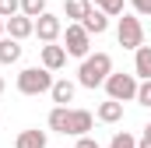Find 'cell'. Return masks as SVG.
<instances>
[{
    "label": "cell",
    "instance_id": "obj_1",
    "mask_svg": "<svg viewBox=\"0 0 151 148\" xmlns=\"http://www.w3.org/2000/svg\"><path fill=\"white\" fill-rule=\"evenodd\" d=\"M109 74H113V57H109V53H91V57H84L81 67H77V85L99 88V85H106Z\"/></svg>",
    "mask_w": 151,
    "mask_h": 148
},
{
    "label": "cell",
    "instance_id": "obj_2",
    "mask_svg": "<svg viewBox=\"0 0 151 148\" xmlns=\"http://www.w3.org/2000/svg\"><path fill=\"white\" fill-rule=\"evenodd\" d=\"M49 88H53V71H46V67H25L18 74V92L21 95H42Z\"/></svg>",
    "mask_w": 151,
    "mask_h": 148
},
{
    "label": "cell",
    "instance_id": "obj_3",
    "mask_svg": "<svg viewBox=\"0 0 151 148\" xmlns=\"http://www.w3.org/2000/svg\"><path fill=\"white\" fill-rule=\"evenodd\" d=\"M137 74H109L106 78V95L116 99V102H130V99H137Z\"/></svg>",
    "mask_w": 151,
    "mask_h": 148
},
{
    "label": "cell",
    "instance_id": "obj_4",
    "mask_svg": "<svg viewBox=\"0 0 151 148\" xmlns=\"http://www.w3.org/2000/svg\"><path fill=\"white\" fill-rule=\"evenodd\" d=\"M116 39H119V46L123 49H141L144 46V28H141V18H134V14H123L119 18V25H116Z\"/></svg>",
    "mask_w": 151,
    "mask_h": 148
},
{
    "label": "cell",
    "instance_id": "obj_5",
    "mask_svg": "<svg viewBox=\"0 0 151 148\" xmlns=\"http://www.w3.org/2000/svg\"><path fill=\"white\" fill-rule=\"evenodd\" d=\"M63 49H67V57H91V36L81 28V25H67L63 28Z\"/></svg>",
    "mask_w": 151,
    "mask_h": 148
},
{
    "label": "cell",
    "instance_id": "obj_6",
    "mask_svg": "<svg viewBox=\"0 0 151 148\" xmlns=\"http://www.w3.org/2000/svg\"><path fill=\"white\" fill-rule=\"evenodd\" d=\"M35 36L42 39L46 46H49V42H56V39L63 36V21H60L56 14H49V11H46L42 18H35Z\"/></svg>",
    "mask_w": 151,
    "mask_h": 148
},
{
    "label": "cell",
    "instance_id": "obj_7",
    "mask_svg": "<svg viewBox=\"0 0 151 148\" xmlns=\"http://www.w3.org/2000/svg\"><path fill=\"white\" fill-rule=\"evenodd\" d=\"M91 123H95V116H91L88 110H70V123H67V134H70V138H88Z\"/></svg>",
    "mask_w": 151,
    "mask_h": 148
},
{
    "label": "cell",
    "instance_id": "obj_8",
    "mask_svg": "<svg viewBox=\"0 0 151 148\" xmlns=\"http://www.w3.org/2000/svg\"><path fill=\"white\" fill-rule=\"evenodd\" d=\"M7 36L18 39V42H21V39H28V36H35V21H32V18H25V14H14V18L7 21Z\"/></svg>",
    "mask_w": 151,
    "mask_h": 148
},
{
    "label": "cell",
    "instance_id": "obj_9",
    "mask_svg": "<svg viewBox=\"0 0 151 148\" xmlns=\"http://www.w3.org/2000/svg\"><path fill=\"white\" fill-rule=\"evenodd\" d=\"M63 64H67V49H63V46H56V42L42 46V67H46V71H60Z\"/></svg>",
    "mask_w": 151,
    "mask_h": 148
},
{
    "label": "cell",
    "instance_id": "obj_10",
    "mask_svg": "<svg viewBox=\"0 0 151 148\" xmlns=\"http://www.w3.org/2000/svg\"><path fill=\"white\" fill-rule=\"evenodd\" d=\"M63 14L70 18V25H81L91 14V0H63Z\"/></svg>",
    "mask_w": 151,
    "mask_h": 148
},
{
    "label": "cell",
    "instance_id": "obj_11",
    "mask_svg": "<svg viewBox=\"0 0 151 148\" xmlns=\"http://www.w3.org/2000/svg\"><path fill=\"white\" fill-rule=\"evenodd\" d=\"M74 92H77V85L74 81H53V88H49V95H53V102L56 106H67V102H74Z\"/></svg>",
    "mask_w": 151,
    "mask_h": 148
},
{
    "label": "cell",
    "instance_id": "obj_12",
    "mask_svg": "<svg viewBox=\"0 0 151 148\" xmlns=\"http://www.w3.org/2000/svg\"><path fill=\"white\" fill-rule=\"evenodd\" d=\"M81 28H84L88 36H102V32L109 28V18H106V14H102L99 7H91V14H88V18L81 21Z\"/></svg>",
    "mask_w": 151,
    "mask_h": 148
},
{
    "label": "cell",
    "instance_id": "obj_13",
    "mask_svg": "<svg viewBox=\"0 0 151 148\" xmlns=\"http://www.w3.org/2000/svg\"><path fill=\"white\" fill-rule=\"evenodd\" d=\"M95 116H99L102 123H119V120H123V102H116V99H106V102L95 110Z\"/></svg>",
    "mask_w": 151,
    "mask_h": 148
},
{
    "label": "cell",
    "instance_id": "obj_14",
    "mask_svg": "<svg viewBox=\"0 0 151 148\" xmlns=\"http://www.w3.org/2000/svg\"><path fill=\"white\" fill-rule=\"evenodd\" d=\"M134 74L141 81H151V46H141L134 53Z\"/></svg>",
    "mask_w": 151,
    "mask_h": 148
},
{
    "label": "cell",
    "instance_id": "obj_15",
    "mask_svg": "<svg viewBox=\"0 0 151 148\" xmlns=\"http://www.w3.org/2000/svg\"><path fill=\"white\" fill-rule=\"evenodd\" d=\"M14 148H46V131H35V127L21 131L18 141H14Z\"/></svg>",
    "mask_w": 151,
    "mask_h": 148
},
{
    "label": "cell",
    "instance_id": "obj_16",
    "mask_svg": "<svg viewBox=\"0 0 151 148\" xmlns=\"http://www.w3.org/2000/svg\"><path fill=\"white\" fill-rule=\"evenodd\" d=\"M18 60H21V42L4 36L0 39V64H18Z\"/></svg>",
    "mask_w": 151,
    "mask_h": 148
},
{
    "label": "cell",
    "instance_id": "obj_17",
    "mask_svg": "<svg viewBox=\"0 0 151 148\" xmlns=\"http://www.w3.org/2000/svg\"><path fill=\"white\" fill-rule=\"evenodd\" d=\"M67 123H70V110H67V106H53V110H49V131L67 134Z\"/></svg>",
    "mask_w": 151,
    "mask_h": 148
},
{
    "label": "cell",
    "instance_id": "obj_18",
    "mask_svg": "<svg viewBox=\"0 0 151 148\" xmlns=\"http://www.w3.org/2000/svg\"><path fill=\"white\" fill-rule=\"evenodd\" d=\"M91 7H99L106 18H123V0H91Z\"/></svg>",
    "mask_w": 151,
    "mask_h": 148
},
{
    "label": "cell",
    "instance_id": "obj_19",
    "mask_svg": "<svg viewBox=\"0 0 151 148\" xmlns=\"http://www.w3.org/2000/svg\"><path fill=\"white\" fill-rule=\"evenodd\" d=\"M21 14L32 18V21L42 18V14H46V0H21Z\"/></svg>",
    "mask_w": 151,
    "mask_h": 148
},
{
    "label": "cell",
    "instance_id": "obj_20",
    "mask_svg": "<svg viewBox=\"0 0 151 148\" xmlns=\"http://www.w3.org/2000/svg\"><path fill=\"white\" fill-rule=\"evenodd\" d=\"M109 148H137V138H134V134H127V131H119V134H113Z\"/></svg>",
    "mask_w": 151,
    "mask_h": 148
},
{
    "label": "cell",
    "instance_id": "obj_21",
    "mask_svg": "<svg viewBox=\"0 0 151 148\" xmlns=\"http://www.w3.org/2000/svg\"><path fill=\"white\" fill-rule=\"evenodd\" d=\"M14 14H21V0H0V18L11 21Z\"/></svg>",
    "mask_w": 151,
    "mask_h": 148
},
{
    "label": "cell",
    "instance_id": "obj_22",
    "mask_svg": "<svg viewBox=\"0 0 151 148\" xmlns=\"http://www.w3.org/2000/svg\"><path fill=\"white\" fill-rule=\"evenodd\" d=\"M137 102L141 106H151V81H141L137 85Z\"/></svg>",
    "mask_w": 151,
    "mask_h": 148
},
{
    "label": "cell",
    "instance_id": "obj_23",
    "mask_svg": "<svg viewBox=\"0 0 151 148\" xmlns=\"http://www.w3.org/2000/svg\"><path fill=\"white\" fill-rule=\"evenodd\" d=\"M130 7H134L137 14H144V18H151V0H130Z\"/></svg>",
    "mask_w": 151,
    "mask_h": 148
},
{
    "label": "cell",
    "instance_id": "obj_24",
    "mask_svg": "<svg viewBox=\"0 0 151 148\" xmlns=\"http://www.w3.org/2000/svg\"><path fill=\"white\" fill-rule=\"evenodd\" d=\"M74 148H99V141H91V138H77Z\"/></svg>",
    "mask_w": 151,
    "mask_h": 148
},
{
    "label": "cell",
    "instance_id": "obj_25",
    "mask_svg": "<svg viewBox=\"0 0 151 148\" xmlns=\"http://www.w3.org/2000/svg\"><path fill=\"white\" fill-rule=\"evenodd\" d=\"M137 148H151V134H144V138L137 141Z\"/></svg>",
    "mask_w": 151,
    "mask_h": 148
},
{
    "label": "cell",
    "instance_id": "obj_26",
    "mask_svg": "<svg viewBox=\"0 0 151 148\" xmlns=\"http://www.w3.org/2000/svg\"><path fill=\"white\" fill-rule=\"evenodd\" d=\"M4 32H7V21H4V18H0V39H4Z\"/></svg>",
    "mask_w": 151,
    "mask_h": 148
},
{
    "label": "cell",
    "instance_id": "obj_27",
    "mask_svg": "<svg viewBox=\"0 0 151 148\" xmlns=\"http://www.w3.org/2000/svg\"><path fill=\"white\" fill-rule=\"evenodd\" d=\"M4 88H7V81H4V74H0V95H4Z\"/></svg>",
    "mask_w": 151,
    "mask_h": 148
},
{
    "label": "cell",
    "instance_id": "obj_28",
    "mask_svg": "<svg viewBox=\"0 0 151 148\" xmlns=\"http://www.w3.org/2000/svg\"><path fill=\"white\" fill-rule=\"evenodd\" d=\"M144 134H151V123H148V127H144Z\"/></svg>",
    "mask_w": 151,
    "mask_h": 148
}]
</instances>
